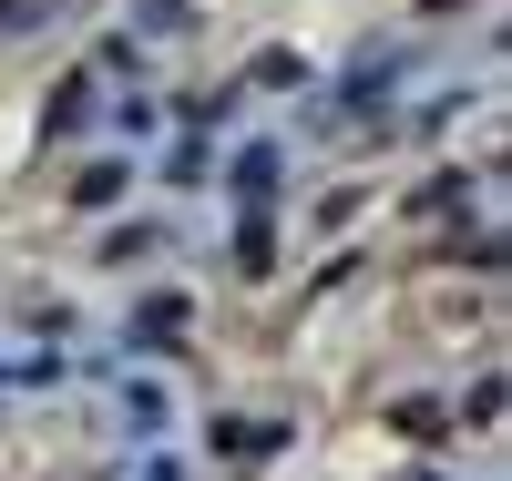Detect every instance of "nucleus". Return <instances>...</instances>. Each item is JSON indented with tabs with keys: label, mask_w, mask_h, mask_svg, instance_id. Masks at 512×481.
<instances>
[{
	"label": "nucleus",
	"mask_w": 512,
	"mask_h": 481,
	"mask_svg": "<svg viewBox=\"0 0 512 481\" xmlns=\"http://www.w3.org/2000/svg\"><path fill=\"white\" fill-rule=\"evenodd\" d=\"M277 164H287L277 144H246L236 154V195H277Z\"/></svg>",
	"instance_id": "7ed1b4c3"
},
{
	"label": "nucleus",
	"mask_w": 512,
	"mask_h": 481,
	"mask_svg": "<svg viewBox=\"0 0 512 481\" xmlns=\"http://www.w3.org/2000/svg\"><path fill=\"white\" fill-rule=\"evenodd\" d=\"M164 185H205V144H195V134H185L175 154H164Z\"/></svg>",
	"instance_id": "20e7f679"
},
{
	"label": "nucleus",
	"mask_w": 512,
	"mask_h": 481,
	"mask_svg": "<svg viewBox=\"0 0 512 481\" xmlns=\"http://www.w3.org/2000/svg\"><path fill=\"white\" fill-rule=\"evenodd\" d=\"M123 420H134V430H144V441H154V430H164V420H175V400H164V389H154V379H134V389H123Z\"/></svg>",
	"instance_id": "f03ea898"
},
{
	"label": "nucleus",
	"mask_w": 512,
	"mask_h": 481,
	"mask_svg": "<svg viewBox=\"0 0 512 481\" xmlns=\"http://www.w3.org/2000/svg\"><path fill=\"white\" fill-rule=\"evenodd\" d=\"M185 21V0H144V31H175Z\"/></svg>",
	"instance_id": "0eeeda50"
},
{
	"label": "nucleus",
	"mask_w": 512,
	"mask_h": 481,
	"mask_svg": "<svg viewBox=\"0 0 512 481\" xmlns=\"http://www.w3.org/2000/svg\"><path fill=\"white\" fill-rule=\"evenodd\" d=\"M113 195H123V164H113V154H103V164H93V174H82V205H113Z\"/></svg>",
	"instance_id": "39448f33"
},
{
	"label": "nucleus",
	"mask_w": 512,
	"mask_h": 481,
	"mask_svg": "<svg viewBox=\"0 0 512 481\" xmlns=\"http://www.w3.org/2000/svg\"><path fill=\"white\" fill-rule=\"evenodd\" d=\"M185 328H195V308H185L175 287H164V297H144V308H134V338H144V348H175Z\"/></svg>",
	"instance_id": "f257e3e1"
},
{
	"label": "nucleus",
	"mask_w": 512,
	"mask_h": 481,
	"mask_svg": "<svg viewBox=\"0 0 512 481\" xmlns=\"http://www.w3.org/2000/svg\"><path fill=\"white\" fill-rule=\"evenodd\" d=\"M31 21H52V0H0V31H31Z\"/></svg>",
	"instance_id": "423d86ee"
}]
</instances>
